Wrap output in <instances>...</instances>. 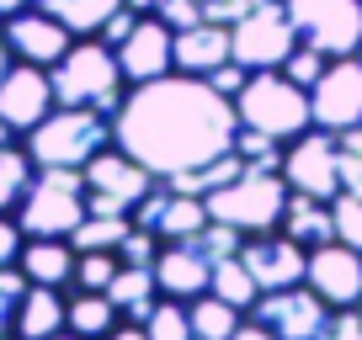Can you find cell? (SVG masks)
<instances>
[{
  "label": "cell",
  "instance_id": "3",
  "mask_svg": "<svg viewBox=\"0 0 362 340\" xmlns=\"http://www.w3.org/2000/svg\"><path fill=\"white\" fill-rule=\"evenodd\" d=\"M54 96L59 107H96V112L117 117V107H123V64H117V48H107L102 37H75L69 43V54L59 59L54 69Z\"/></svg>",
  "mask_w": 362,
  "mask_h": 340
},
{
  "label": "cell",
  "instance_id": "29",
  "mask_svg": "<svg viewBox=\"0 0 362 340\" xmlns=\"http://www.w3.org/2000/svg\"><path fill=\"white\" fill-rule=\"evenodd\" d=\"M208 293H218L224 303H235L240 314H250V308H256V298H261V282L250 277V266L240 261V255H229V261L214 266V287H208Z\"/></svg>",
  "mask_w": 362,
  "mask_h": 340
},
{
  "label": "cell",
  "instance_id": "40",
  "mask_svg": "<svg viewBox=\"0 0 362 340\" xmlns=\"http://www.w3.org/2000/svg\"><path fill=\"white\" fill-rule=\"evenodd\" d=\"M325 340H362V314H357V308H336Z\"/></svg>",
  "mask_w": 362,
  "mask_h": 340
},
{
  "label": "cell",
  "instance_id": "19",
  "mask_svg": "<svg viewBox=\"0 0 362 340\" xmlns=\"http://www.w3.org/2000/svg\"><path fill=\"white\" fill-rule=\"evenodd\" d=\"M235 48H229V22H197L176 32V69L181 75H214L218 64H229Z\"/></svg>",
  "mask_w": 362,
  "mask_h": 340
},
{
  "label": "cell",
  "instance_id": "27",
  "mask_svg": "<svg viewBox=\"0 0 362 340\" xmlns=\"http://www.w3.org/2000/svg\"><path fill=\"white\" fill-rule=\"evenodd\" d=\"M187 314H192V335H197V340H229V335L240 329V319H245L235 303H224L218 293L192 298V303H187Z\"/></svg>",
  "mask_w": 362,
  "mask_h": 340
},
{
  "label": "cell",
  "instance_id": "33",
  "mask_svg": "<svg viewBox=\"0 0 362 340\" xmlns=\"http://www.w3.org/2000/svg\"><path fill=\"white\" fill-rule=\"evenodd\" d=\"M27 272L22 266H0V340L16 335V314H22V298H27Z\"/></svg>",
  "mask_w": 362,
  "mask_h": 340
},
{
  "label": "cell",
  "instance_id": "32",
  "mask_svg": "<svg viewBox=\"0 0 362 340\" xmlns=\"http://www.w3.org/2000/svg\"><path fill=\"white\" fill-rule=\"evenodd\" d=\"M117 272H123V255H117V250H80L75 287H80V293H107Z\"/></svg>",
  "mask_w": 362,
  "mask_h": 340
},
{
  "label": "cell",
  "instance_id": "11",
  "mask_svg": "<svg viewBox=\"0 0 362 340\" xmlns=\"http://www.w3.org/2000/svg\"><path fill=\"white\" fill-rule=\"evenodd\" d=\"M283 176L293 192H309L320 197V202H330V197L341 192V144L330 128H309L304 138H293V144L283 149Z\"/></svg>",
  "mask_w": 362,
  "mask_h": 340
},
{
  "label": "cell",
  "instance_id": "42",
  "mask_svg": "<svg viewBox=\"0 0 362 340\" xmlns=\"http://www.w3.org/2000/svg\"><path fill=\"white\" fill-rule=\"evenodd\" d=\"M229 340H277V335H272V329L267 324H261V319H240V329H235V335H229Z\"/></svg>",
  "mask_w": 362,
  "mask_h": 340
},
{
  "label": "cell",
  "instance_id": "7",
  "mask_svg": "<svg viewBox=\"0 0 362 340\" xmlns=\"http://www.w3.org/2000/svg\"><path fill=\"white\" fill-rule=\"evenodd\" d=\"M229 48L245 69H283L298 48V27L288 16V0H250L229 22Z\"/></svg>",
  "mask_w": 362,
  "mask_h": 340
},
{
  "label": "cell",
  "instance_id": "1",
  "mask_svg": "<svg viewBox=\"0 0 362 340\" xmlns=\"http://www.w3.org/2000/svg\"><path fill=\"white\" fill-rule=\"evenodd\" d=\"M235 133H240L235 96L214 91L203 75H181V69L128 85L123 107L112 117V144L128 149L144 170H155L160 181L224 159L235 149Z\"/></svg>",
  "mask_w": 362,
  "mask_h": 340
},
{
  "label": "cell",
  "instance_id": "39",
  "mask_svg": "<svg viewBox=\"0 0 362 340\" xmlns=\"http://www.w3.org/2000/svg\"><path fill=\"white\" fill-rule=\"evenodd\" d=\"M139 16H144V11H134V6H123V11H112V16H107V27H102V32H96V37H102L107 48H117V43H123V37H128V32H134V27H139Z\"/></svg>",
  "mask_w": 362,
  "mask_h": 340
},
{
  "label": "cell",
  "instance_id": "17",
  "mask_svg": "<svg viewBox=\"0 0 362 340\" xmlns=\"http://www.w3.org/2000/svg\"><path fill=\"white\" fill-rule=\"evenodd\" d=\"M304 282L315 287L330 308H357V303H362V250L341 245V239L315 245V250H309Z\"/></svg>",
  "mask_w": 362,
  "mask_h": 340
},
{
  "label": "cell",
  "instance_id": "51",
  "mask_svg": "<svg viewBox=\"0 0 362 340\" xmlns=\"http://www.w3.org/2000/svg\"><path fill=\"white\" fill-rule=\"evenodd\" d=\"M11 340H16V335H11Z\"/></svg>",
  "mask_w": 362,
  "mask_h": 340
},
{
  "label": "cell",
  "instance_id": "14",
  "mask_svg": "<svg viewBox=\"0 0 362 340\" xmlns=\"http://www.w3.org/2000/svg\"><path fill=\"white\" fill-rule=\"evenodd\" d=\"M0 32H6V43H11V54L22 59V64H43V69H54L59 59L69 54V43H75V32H69L59 16H48L43 6L11 11L0 22Z\"/></svg>",
  "mask_w": 362,
  "mask_h": 340
},
{
  "label": "cell",
  "instance_id": "49",
  "mask_svg": "<svg viewBox=\"0 0 362 340\" xmlns=\"http://www.w3.org/2000/svg\"><path fill=\"white\" fill-rule=\"evenodd\" d=\"M357 59H362V48H357Z\"/></svg>",
  "mask_w": 362,
  "mask_h": 340
},
{
  "label": "cell",
  "instance_id": "36",
  "mask_svg": "<svg viewBox=\"0 0 362 340\" xmlns=\"http://www.w3.org/2000/svg\"><path fill=\"white\" fill-rule=\"evenodd\" d=\"M160 250H165V239H160L155 229H128V239L117 245V255H123V266H155Z\"/></svg>",
  "mask_w": 362,
  "mask_h": 340
},
{
  "label": "cell",
  "instance_id": "38",
  "mask_svg": "<svg viewBox=\"0 0 362 340\" xmlns=\"http://www.w3.org/2000/svg\"><path fill=\"white\" fill-rule=\"evenodd\" d=\"M245 80H250V69L240 64V59H229V64H218L214 75H208V85L224 91V96H240V91H245Z\"/></svg>",
  "mask_w": 362,
  "mask_h": 340
},
{
  "label": "cell",
  "instance_id": "25",
  "mask_svg": "<svg viewBox=\"0 0 362 340\" xmlns=\"http://www.w3.org/2000/svg\"><path fill=\"white\" fill-rule=\"evenodd\" d=\"M33 6H43L48 16H59L75 37H96L107 27V16L123 11L128 0H33Z\"/></svg>",
  "mask_w": 362,
  "mask_h": 340
},
{
  "label": "cell",
  "instance_id": "10",
  "mask_svg": "<svg viewBox=\"0 0 362 340\" xmlns=\"http://www.w3.org/2000/svg\"><path fill=\"white\" fill-rule=\"evenodd\" d=\"M160 176L144 170L128 149H102V154L86 165V197H90V213H134V202L155 186Z\"/></svg>",
  "mask_w": 362,
  "mask_h": 340
},
{
  "label": "cell",
  "instance_id": "16",
  "mask_svg": "<svg viewBox=\"0 0 362 340\" xmlns=\"http://www.w3.org/2000/svg\"><path fill=\"white\" fill-rule=\"evenodd\" d=\"M240 261L250 266V277L261 282V293H277V287H298L309 272V250L298 239H288L283 229L272 234H250L240 245Z\"/></svg>",
  "mask_w": 362,
  "mask_h": 340
},
{
  "label": "cell",
  "instance_id": "46",
  "mask_svg": "<svg viewBox=\"0 0 362 340\" xmlns=\"http://www.w3.org/2000/svg\"><path fill=\"white\" fill-rule=\"evenodd\" d=\"M6 144H16V133H11V123L0 117V149H6Z\"/></svg>",
  "mask_w": 362,
  "mask_h": 340
},
{
  "label": "cell",
  "instance_id": "45",
  "mask_svg": "<svg viewBox=\"0 0 362 340\" xmlns=\"http://www.w3.org/2000/svg\"><path fill=\"white\" fill-rule=\"evenodd\" d=\"M22 6H33V0H0V22H6L11 11H22Z\"/></svg>",
  "mask_w": 362,
  "mask_h": 340
},
{
  "label": "cell",
  "instance_id": "4",
  "mask_svg": "<svg viewBox=\"0 0 362 340\" xmlns=\"http://www.w3.org/2000/svg\"><path fill=\"white\" fill-rule=\"evenodd\" d=\"M288 197H293V186H288L283 170L245 165L229 186H218V192L208 197V213H214V224H229V229H240V234L250 239V234H272V229H283Z\"/></svg>",
  "mask_w": 362,
  "mask_h": 340
},
{
  "label": "cell",
  "instance_id": "30",
  "mask_svg": "<svg viewBox=\"0 0 362 340\" xmlns=\"http://www.w3.org/2000/svg\"><path fill=\"white\" fill-rule=\"evenodd\" d=\"M128 229H134L128 213H90L86 224L69 234V245H75V250H117L128 239Z\"/></svg>",
  "mask_w": 362,
  "mask_h": 340
},
{
  "label": "cell",
  "instance_id": "6",
  "mask_svg": "<svg viewBox=\"0 0 362 340\" xmlns=\"http://www.w3.org/2000/svg\"><path fill=\"white\" fill-rule=\"evenodd\" d=\"M86 218V170H37L27 197L16 202V224L27 229V239H69Z\"/></svg>",
  "mask_w": 362,
  "mask_h": 340
},
{
  "label": "cell",
  "instance_id": "24",
  "mask_svg": "<svg viewBox=\"0 0 362 340\" xmlns=\"http://www.w3.org/2000/svg\"><path fill=\"white\" fill-rule=\"evenodd\" d=\"M117 303L107 293H80V287H69V329L86 340H107L117 329Z\"/></svg>",
  "mask_w": 362,
  "mask_h": 340
},
{
  "label": "cell",
  "instance_id": "28",
  "mask_svg": "<svg viewBox=\"0 0 362 340\" xmlns=\"http://www.w3.org/2000/svg\"><path fill=\"white\" fill-rule=\"evenodd\" d=\"M37 176V159L27 154V144H6L0 149V213H16V202L27 197Z\"/></svg>",
  "mask_w": 362,
  "mask_h": 340
},
{
  "label": "cell",
  "instance_id": "44",
  "mask_svg": "<svg viewBox=\"0 0 362 340\" xmlns=\"http://www.w3.org/2000/svg\"><path fill=\"white\" fill-rule=\"evenodd\" d=\"M16 64V54H11V43H6V32H0V80H6V69Z\"/></svg>",
  "mask_w": 362,
  "mask_h": 340
},
{
  "label": "cell",
  "instance_id": "9",
  "mask_svg": "<svg viewBox=\"0 0 362 340\" xmlns=\"http://www.w3.org/2000/svg\"><path fill=\"white\" fill-rule=\"evenodd\" d=\"M250 319H261V324H267L277 340H325V335H330V319H336V308H330L309 282H298V287L261 293L256 308H250Z\"/></svg>",
  "mask_w": 362,
  "mask_h": 340
},
{
  "label": "cell",
  "instance_id": "47",
  "mask_svg": "<svg viewBox=\"0 0 362 340\" xmlns=\"http://www.w3.org/2000/svg\"><path fill=\"white\" fill-rule=\"evenodd\" d=\"M48 340H86V335H75V329H59V335H48Z\"/></svg>",
  "mask_w": 362,
  "mask_h": 340
},
{
  "label": "cell",
  "instance_id": "43",
  "mask_svg": "<svg viewBox=\"0 0 362 340\" xmlns=\"http://www.w3.org/2000/svg\"><path fill=\"white\" fill-rule=\"evenodd\" d=\"M107 340H149V335H144V324H134V319H117V329Z\"/></svg>",
  "mask_w": 362,
  "mask_h": 340
},
{
  "label": "cell",
  "instance_id": "20",
  "mask_svg": "<svg viewBox=\"0 0 362 340\" xmlns=\"http://www.w3.org/2000/svg\"><path fill=\"white\" fill-rule=\"evenodd\" d=\"M27 272V282L37 287H75V266H80V250L69 245V239H27L22 261H16Z\"/></svg>",
  "mask_w": 362,
  "mask_h": 340
},
{
  "label": "cell",
  "instance_id": "50",
  "mask_svg": "<svg viewBox=\"0 0 362 340\" xmlns=\"http://www.w3.org/2000/svg\"><path fill=\"white\" fill-rule=\"evenodd\" d=\"M357 314H362V303H357Z\"/></svg>",
  "mask_w": 362,
  "mask_h": 340
},
{
  "label": "cell",
  "instance_id": "34",
  "mask_svg": "<svg viewBox=\"0 0 362 340\" xmlns=\"http://www.w3.org/2000/svg\"><path fill=\"white\" fill-rule=\"evenodd\" d=\"M330 213H336V239L351 245V250H362V197L336 192L330 197Z\"/></svg>",
  "mask_w": 362,
  "mask_h": 340
},
{
  "label": "cell",
  "instance_id": "13",
  "mask_svg": "<svg viewBox=\"0 0 362 340\" xmlns=\"http://www.w3.org/2000/svg\"><path fill=\"white\" fill-rule=\"evenodd\" d=\"M54 107H59L54 75H48L43 64H22V59H16V64L6 69V80H0V117L11 123V133L27 138Z\"/></svg>",
  "mask_w": 362,
  "mask_h": 340
},
{
  "label": "cell",
  "instance_id": "21",
  "mask_svg": "<svg viewBox=\"0 0 362 340\" xmlns=\"http://www.w3.org/2000/svg\"><path fill=\"white\" fill-rule=\"evenodd\" d=\"M69 329V293L64 287H27L22 314H16V340H48Z\"/></svg>",
  "mask_w": 362,
  "mask_h": 340
},
{
  "label": "cell",
  "instance_id": "12",
  "mask_svg": "<svg viewBox=\"0 0 362 340\" xmlns=\"http://www.w3.org/2000/svg\"><path fill=\"white\" fill-rule=\"evenodd\" d=\"M309 107H315V128L330 133L362 128V59H330V69L309 85Z\"/></svg>",
  "mask_w": 362,
  "mask_h": 340
},
{
  "label": "cell",
  "instance_id": "23",
  "mask_svg": "<svg viewBox=\"0 0 362 340\" xmlns=\"http://www.w3.org/2000/svg\"><path fill=\"white\" fill-rule=\"evenodd\" d=\"M107 298L117 303V314H123V319L144 324V319H149V308H155L165 293H160L155 266H123V272L112 277V287H107Z\"/></svg>",
  "mask_w": 362,
  "mask_h": 340
},
{
  "label": "cell",
  "instance_id": "48",
  "mask_svg": "<svg viewBox=\"0 0 362 340\" xmlns=\"http://www.w3.org/2000/svg\"><path fill=\"white\" fill-rule=\"evenodd\" d=\"M128 6H134V11H155V0H128Z\"/></svg>",
  "mask_w": 362,
  "mask_h": 340
},
{
  "label": "cell",
  "instance_id": "31",
  "mask_svg": "<svg viewBox=\"0 0 362 340\" xmlns=\"http://www.w3.org/2000/svg\"><path fill=\"white\" fill-rule=\"evenodd\" d=\"M149 340H197L192 335V314H187V298H160L144 319Z\"/></svg>",
  "mask_w": 362,
  "mask_h": 340
},
{
  "label": "cell",
  "instance_id": "8",
  "mask_svg": "<svg viewBox=\"0 0 362 340\" xmlns=\"http://www.w3.org/2000/svg\"><path fill=\"white\" fill-rule=\"evenodd\" d=\"M298 43L320 48L325 59H351L362 48V0H288Z\"/></svg>",
  "mask_w": 362,
  "mask_h": 340
},
{
  "label": "cell",
  "instance_id": "2",
  "mask_svg": "<svg viewBox=\"0 0 362 340\" xmlns=\"http://www.w3.org/2000/svg\"><path fill=\"white\" fill-rule=\"evenodd\" d=\"M22 144L37 170H86L102 149H112V117L96 107H54Z\"/></svg>",
  "mask_w": 362,
  "mask_h": 340
},
{
  "label": "cell",
  "instance_id": "18",
  "mask_svg": "<svg viewBox=\"0 0 362 340\" xmlns=\"http://www.w3.org/2000/svg\"><path fill=\"white\" fill-rule=\"evenodd\" d=\"M155 277H160V293L165 298H187L192 303V298H203L214 287V261L192 239H165V250L155 261Z\"/></svg>",
  "mask_w": 362,
  "mask_h": 340
},
{
  "label": "cell",
  "instance_id": "15",
  "mask_svg": "<svg viewBox=\"0 0 362 340\" xmlns=\"http://www.w3.org/2000/svg\"><path fill=\"white\" fill-rule=\"evenodd\" d=\"M117 64H123L128 85H144V80H160L176 69V27L160 22L155 11L139 16V27L117 43Z\"/></svg>",
  "mask_w": 362,
  "mask_h": 340
},
{
  "label": "cell",
  "instance_id": "22",
  "mask_svg": "<svg viewBox=\"0 0 362 340\" xmlns=\"http://www.w3.org/2000/svg\"><path fill=\"white\" fill-rule=\"evenodd\" d=\"M283 234L298 239L304 250L330 245V239H336V213H330V202H320V197L293 192L288 197V213H283Z\"/></svg>",
  "mask_w": 362,
  "mask_h": 340
},
{
  "label": "cell",
  "instance_id": "5",
  "mask_svg": "<svg viewBox=\"0 0 362 340\" xmlns=\"http://www.w3.org/2000/svg\"><path fill=\"white\" fill-rule=\"evenodd\" d=\"M235 112L245 128H261L277 144H293L315 128V107H309V91L293 85L283 69H250L245 91L235 96Z\"/></svg>",
  "mask_w": 362,
  "mask_h": 340
},
{
  "label": "cell",
  "instance_id": "41",
  "mask_svg": "<svg viewBox=\"0 0 362 340\" xmlns=\"http://www.w3.org/2000/svg\"><path fill=\"white\" fill-rule=\"evenodd\" d=\"M341 144V138H336ZM341 192L362 197V154H351V149H341Z\"/></svg>",
  "mask_w": 362,
  "mask_h": 340
},
{
  "label": "cell",
  "instance_id": "37",
  "mask_svg": "<svg viewBox=\"0 0 362 340\" xmlns=\"http://www.w3.org/2000/svg\"><path fill=\"white\" fill-rule=\"evenodd\" d=\"M27 250V229L16 224L11 213H0V266H16Z\"/></svg>",
  "mask_w": 362,
  "mask_h": 340
},
{
  "label": "cell",
  "instance_id": "35",
  "mask_svg": "<svg viewBox=\"0 0 362 340\" xmlns=\"http://www.w3.org/2000/svg\"><path fill=\"white\" fill-rule=\"evenodd\" d=\"M325 69H330V59H325V54H320V48H309V43H298V48H293V54H288V64H283V75H288V80H293V85H304V91H309V85H315V80H320V75H325Z\"/></svg>",
  "mask_w": 362,
  "mask_h": 340
},
{
  "label": "cell",
  "instance_id": "26",
  "mask_svg": "<svg viewBox=\"0 0 362 340\" xmlns=\"http://www.w3.org/2000/svg\"><path fill=\"white\" fill-rule=\"evenodd\" d=\"M208 224H214L208 197H192V192H176V186H170V207H165V218H160V239H192V234H203Z\"/></svg>",
  "mask_w": 362,
  "mask_h": 340
}]
</instances>
